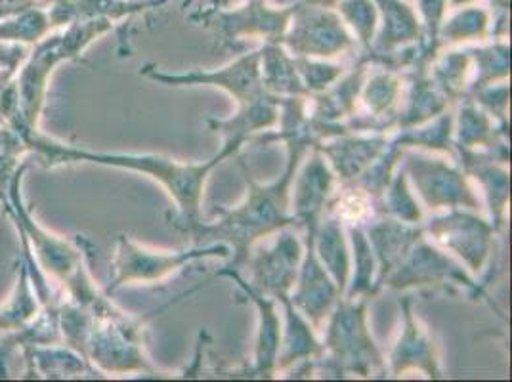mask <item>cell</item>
Listing matches in <instances>:
<instances>
[{"label": "cell", "instance_id": "obj_31", "mask_svg": "<svg viewBox=\"0 0 512 382\" xmlns=\"http://www.w3.org/2000/svg\"><path fill=\"white\" fill-rule=\"evenodd\" d=\"M39 308L41 304L37 300V289L33 291V283L29 279V268L22 264L12 297L8 298L6 304L0 306V331L4 333L22 331L25 325H29L33 319L37 318Z\"/></svg>", "mask_w": 512, "mask_h": 382}, {"label": "cell", "instance_id": "obj_22", "mask_svg": "<svg viewBox=\"0 0 512 382\" xmlns=\"http://www.w3.org/2000/svg\"><path fill=\"white\" fill-rule=\"evenodd\" d=\"M279 98L266 94L245 106H237V113L228 119H209V128L220 134L224 142H237L245 146L260 132L272 130L278 125Z\"/></svg>", "mask_w": 512, "mask_h": 382}, {"label": "cell", "instance_id": "obj_36", "mask_svg": "<svg viewBox=\"0 0 512 382\" xmlns=\"http://www.w3.org/2000/svg\"><path fill=\"white\" fill-rule=\"evenodd\" d=\"M344 20L350 23L358 43L362 44L363 52L371 50L377 31V12L367 0H346L341 6Z\"/></svg>", "mask_w": 512, "mask_h": 382}, {"label": "cell", "instance_id": "obj_12", "mask_svg": "<svg viewBox=\"0 0 512 382\" xmlns=\"http://www.w3.org/2000/svg\"><path fill=\"white\" fill-rule=\"evenodd\" d=\"M281 44L295 58L316 60H335L358 48V41L344 27L341 18L318 10L297 12Z\"/></svg>", "mask_w": 512, "mask_h": 382}, {"label": "cell", "instance_id": "obj_4", "mask_svg": "<svg viewBox=\"0 0 512 382\" xmlns=\"http://www.w3.org/2000/svg\"><path fill=\"white\" fill-rule=\"evenodd\" d=\"M400 165L407 180L427 213H444L451 209H482V199L467 172L448 155L423 149H404Z\"/></svg>", "mask_w": 512, "mask_h": 382}, {"label": "cell", "instance_id": "obj_11", "mask_svg": "<svg viewBox=\"0 0 512 382\" xmlns=\"http://www.w3.org/2000/svg\"><path fill=\"white\" fill-rule=\"evenodd\" d=\"M304 243L291 228L279 230L272 245H258L251 249L245 266L249 268V283L266 297L274 300L289 298L297 281Z\"/></svg>", "mask_w": 512, "mask_h": 382}, {"label": "cell", "instance_id": "obj_13", "mask_svg": "<svg viewBox=\"0 0 512 382\" xmlns=\"http://www.w3.org/2000/svg\"><path fill=\"white\" fill-rule=\"evenodd\" d=\"M413 302L411 295L400 300L402 329L388 354L386 371L396 379L406 377L407 373H423L427 379H440L442 365L438 344L427 325L415 314Z\"/></svg>", "mask_w": 512, "mask_h": 382}, {"label": "cell", "instance_id": "obj_37", "mask_svg": "<svg viewBox=\"0 0 512 382\" xmlns=\"http://www.w3.org/2000/svg\"><path fill=\"white\" fill-rule=\"evenodd\" d=\"M50 27V20L41 12H29L14 22L0 23V43L25 41L37 43Z\"/></svg>", "mask_w": 512, "mask_h": 382}, {"label": "cell", "instance_id": "obj_10", "mask_svg": "<svg viewBox=\"0 0 512 382\" xmlns=\"http://www.w3.org/2000/svg\"><path fill=\"white\" fill-rule=\"evenodd\" d=\"M140 73L155 83L174 86V88H180V86L222 88L234 98L237 106L251 104L268 94L264 90L262 77H260V48L255 52H247L234 62L214 71L195 69L188 73H165V71H157V67L146 65Z\"/></svg>", "mask_w": 512, "mask_h": 382}, {"label": "cell", "instance_id": "obj_8", "mask_svg": "<svg viewBox=\"0 0 512 382\" xmlns=\"http://www.w3.org/2000/svg\"><path fill=\"white\" fill-rule=\"evenodd\" d=\"M421 226L434 245L455 256L478 281L482 279L499 235L490 218L470 209H451L425 216Z\"/></svg>", "mask_w": 512, "mask_h": 382}, {"label": "cell", "instance_id": "obj_16", "mask_svg": "<svg viewBox=\"0 0 512 382\" xmlns=\"http://www.w3.org/2000/svg\"><path fill=\"white\" fill-rule=\"evenodd\" d=\"M455 161L467 172L476 191L482 193V201L488 207L491 224L497 234L503 232L507 224V209L511 197V174L509 163L497 159L488 151H467L457 149Z\"/></svg>", "mask_w": 512, "mask_h": 382}, {"label": "cell", "instance_id": "obj_28", "mask_svg": "<svg viewBox=\"0 0 512 382\" xmlns=\"http://www.w3.org/2000/svg\"><path fill=\"white\" fill-rule=\"evenodd\" d=\"M428 75L451 104H457L469 90L472 60L469 50L438 52L428 65Z\"/></svg>", "mask_w": 512, "mask_h": 382}, {"label": "cell", "instance_id": "obj_15", "mask_svg": "<svg viewBox=\"0 0 512 382\" xmlns=\"http://www.w3.org/2000/svg\"><path fill=\"white\" fill-rule=\"evenodd\" d=\"M337 184V176L325 157L318 149H310L308 159L300 163L291 186V214L297 228H302L304 232H316Z\"/></svg>", "mask_w": 512, "mask_h": 382}, {"label": "cell", "instance_id": "obj_32", "mask_svg": "<svg viewBox=\"0 0 512 382\" xmlns=\"http://www.w3.org/2000/svg\"><path fill=\"white\" fill-rule=\"evenodd\" d=\"M381 214L392 216L406 224H415V226L423 224L427 216V211L423 209L421 201L417 199L415 191L411 188L406 170L402 169V165L394 172L388 188L384 190L381 197Z\"/></svg>", "mask_w": 512, "mask_h": 382}, {"label": "cell", "instance_id": "obj_17", "mask_svg": "<svg viewBox=\"0 0 512 382\" xmlns=\"http://www.w3.org/2000/svg\"><path fill=\"white\" fill-rule=\"evenodd\" d=\"M216 277H230L237 287L255 304L258 312V331H256L255 358L249 377L272 379L276 375L279 346H281V318L278 314V300L262 295L255 287L241 276L237 270L222 268Z\"/></svg>", "mask_w": 512, "mask_h": 382}, {"label": "cell", "instance_id": "obj_27", "mask_svg": "<svg viewBox=\"0 0 512 382\" xmlns=\"http://www.w3.org/2000/svg\"><path fill=\"white\" fill-rule=\"evenodd\" d=\"M453 121H455V106L449 107L438 117L430 119L419 127L394 130L390 136L402 149H423L430 153H440L455 159L453 146Z\"/></svg>", "mask_w": 512, "mask_h": 382}, {"label": "cell", "instance_id": "obj_2", "mask_svg": "<svg viewBox=\"0 0 512 382\" xmlns=\"http://www.w3.org/2000/svg\"><path fill=\"white\" fill-rule=\"evenodd\" d=\"M308 151L310 149H287L285 170L278 180L270 184H258L243 161H239L247 184L245 199L234 209H216V220L213 222L201 220L190 232L193 245H228L232 255L224 268L243 272L247 256L256 243L278 234L283 228H297V222L291 214V186Z\"/></svg>", "mask_w": 512, "mask_h": 382}, {"label": "cell", "instance_id": "obj_24", "mask_svg": "<svg viewBox=\"0 0 512 382\" xmlns=\"http://www.w3.org/2000/svg\"><path fill=\"white\" fill-rule=\"evenodd\" d=\"M314 251L320 258L321 266L337 283L344 297L352 274V253L346 237V226L335 214L323 213L314 234Z\"/></svg>", "mask_w": 512, "mask_h": 382}, {"label": "cell", "instance_id": "obj_5", "mask_svg": "<svg viewBox=\"0 0 512 382\" xmlns=\"http://www.w3.org/2000/svg\"><path fill=\"white\" fill-rule=\"evenodd\" d=\"M109 29V20H92L83 25L75 22L64 35L46 39L43 44H39V48L29 56V62L23 67L22 75L16 83L20 92V115L23 123V130L18 134L31 132L37 127L43 109L48 75H52V71L65 60L81 56L88 44Z\"/></svg>", "mask_w": 512, "mask_h": 382}, {"label": "cell", "instance_id": "obj_29", "mask_svg": "<svg viewBox=\"0 0 512 382\" xmlns=\"http://www.w3.org/2000/svg\"><path fill=\"white\" fill-rule=\"evenodd\" d=\"M352 253V274L344 298H373L377 281V260L363 226H346Z\"/></svg>", "mask_w": 512, "mask_h": 382}, {"label": "cell", "instance_id": "obj_7", "mask_svg": "<svg viewBox=\"0 0 512 382\" xmlns=\"http://www.w3.org/2000/svg\"><path fill=\"white\" fill-rule=\"evenodd\" d=\"M232 251L224 243L193 245L182 251H157L144 247L130 239L128 235L117 237V247L113 256V276L107 287V295L115 293L119 287L132 283H159L163 279L205 258H230Z\"/></svg>", "mask_w": 512, "mask_h": 382}, {"label": "cell", "instance_id": "obj_1", "mask_svg": "<svg viewBox=\"0 0 512 382\" xmlns=\"http://www.w3.org/2000/svg\"><path fill=\"white\" fill-rule=\"evenodd\" d=\"M23 142L27 146V151L37 153L41 163L50 169L69 163H94L148 174L171 195L178 209L172 226L186 234H190L201 222V203L205 195V184L211 172L243 148L237 142H224L220 151L211 159L199 163H182L157 153H94L86 149L71 148L60 142L48 140L44 136H37V130L27 132L23 136Z\"/></svg>", "mask_w": 512, "mask_h": 382}, {"label": "cell", "instance_id": "obj_35", "mask_svg": "<svg viewBox=\"0 0 512 382\" xmlns=\"http://www.w3.org/2000/svg\"><path fill=\"white\" fill-rule=\"evenodd\" d=\"M300 81L306 88L308 96L320 94L333 83H337L346 71V65L333 60H316V58H295Z\"/></svg>", "mask_w": 512, "mask_h": 382}, {"label": "cell", "instance_id": "obj_18", "mask_svg": "<svg viewBox=\"0 0 512 382\" xmlns=\"http://www.w3.org/2000/svg\"><path fill=\"white\" fill-rule=\"evenodd\" d=\"M455 109L453 146L467 151H488L497 159L509 163V127L499 125L486 109L478 106L470 96H463Z\"/></svg>", "mask_w": 512, "mask_h": 382}, {"label": "cell", "instance_id": "obj_3", "mask_svg": "<svg viewBox=\"0 0 512 382\" xmlns=\"http://www.w3.org/2000/svg\"><path fill=\"white\" fill-rule=\"evenodd\" d=\"M371 298L342 297L325 321L316 375L325 379L386 377V358L367 323Z\"/></svg>", "mask_w": 512, "mask_h": 382}, {"label": "cell", "instance_id": "obj_21", "mask_svg": "<svg viewBox=\"0 0 512 382\" xmlns=\"http://www.w3.org/2000/svg\"><path fill=\"white\" fill-rule=\"evenodd\" d=\"M402 75L406 79V90L396 119V130L419 127L455 106L430 79L428 65H413L402 71Z\"/></svg>", "mask_w": 512, "mask_h": 382}, {"label": "cell", "instance_id": "obj_9", "mask_svg": "<svg viewBox=\"0 0 512 382\" xmlns=\"http://www.w3.org/2000/svg\"><path fill=\"white\" fill-rule=\"evenodd\" d=\"M86 361L94 365V371L113 375L155 373L144 354L142 323L128 318L117 308L92 318L86 340Z\"/></svg>", "mask_w": 512, "mask_h": 382}, {"label": "cell", "instance_id": "obj_33", "mask_svg": "<svg viewBox=\"0 0 512 382\" xmlns=\"http://www.w3.org/2000/svg\"><path fill=\"white\" fill-rule=\"evenodd\" d=\"M25 354L29 358H33L31 363L33 367H37L46 377H71V375H81L85 371H92L88 361L73 350H65V348H50V350H41L39 346L33 348H25Z\"/></svg>", "mask_w": 512, "mask_h": 382}, {"label": "cell", "instance_id": "obj_34", "mask_svg": "<svg viewBox=\"0 0 512 382\" xmlns=\"http://www.w3.org/2000/svg\"><path fill=\"white\" fill-rule=\"evenodd\" d=\"M488 35V16L480 10H469L455 16L451 22L438 29V48L446 44H463L469 41H482Z\"/></svg>", "mask_w": 512, "mask_h": 382}, {"label": "cell", "instance_id": "obj_30", "mask_svg": "<svg viewBox=\"0 0 512 382\" xmlns=\"http://www.w3.org/2000/svg\"><path fill=\"white\" fill-rule=\"evenodd\" d=\"M472 60L467 96L478 88L501 83L509 79L511 73V46L507 43H495L480 48H467Z\"/></svg>", "mask_w": 512, "mask_h": 382}, {"label": "cell", "instance_id": "obj_14", "mask_svg": "<svg viewBox=\"0 0 512 382\" xmlns=\"http://www.w3.org/2000/svg\"><path fill=\"white\" fill-rule=\"evenodd\" d=\"M314 234L316 232H304V255L289 298L300 314L312 323V327L321 331L329 314L341 300L342 293L316 256Z\"/></svg>", "mask_w": 512, "mask_h": 382}, {"label": "cell", "instance_id": "obj_25", "mask_svg": "<svg viewBox=\"0 0 512 382\" xmlns=\"http://www.w3.org/2000/svg\"><path fill=\"white\" fill-rule=\"evenodd\" d=\"M279 304L283 306L285 327L281 329L276 375H283L300 361L316 360L321 354V340L312 323L293 306L291 298H283Z\"/></svg>", "mask_w": 512, "mask_h": 382}, {"label": "cell", "instance_id": "obj_23", "mask_svg": "<svg viewBox=\"0 0 512 382\" xmlns=\"http://www.w3.org/2000/svg\"><path fill=\"white\" fill-rule=\"evenodd\" d=\"M291 16H293L291 10L270 12V10L253 6L245 12L216 16L214 27L228 41H237L241 37H249V39L258 37V39H264V43L281 44L287 33Z\"/></svg>", "mask_w": 512, "mask_h": 382}, {"label": "cell", "instance_id": "obj_38", "mask_svg": "<svg viewBox=\"0 0 512 382\" xmlns=\"http://www.w3.org/2000/svg\"><path fill=\"white\" fill-rule=\"evenodd\" d=\"M509 94H511V90H509L507 81H501V83H493V85L478 88L476 92H472L469 96L478 106L486 109L499 125L509 127V117H507Z\"/></svg>", "mask_w": 512, "mask_h": 382}, {"label": "cell", "instance_id": "obj_6", "mask_svg": "<svg viewBox=\"0 0 512 382\" xmlns=\"http://www.w3.org/2000/svg\"><path fill=\"white\" fill-rule=\"evenodd\" d=\"M384 287L400 293L444 291L457 295L459 291H467L472 298L484 297V285L455 256L434 245L427 235L417 239L400 266L386 277Z\"/></svg>", "mask_w": 512, "mask_h": 382}, {"label": "cell", "instance_id": "obj_20", "mask_svg": "<svg viewBox=\"0 0 512 382\" xmlns=\"http://www.w3.org/2000/svg\"><path fill=\"white\" fill-rule=\"evenodd\" d=\"M388 138L390 134L379 132H348L337 138L323 140L316 149L335 172L337 182L348 184L369 169V165L383 153Z\"/></svg>", "mask_w": 512, "mask_h": 382}, {"label": "cell", "instance_id": "obj_26", "mask_svg": "<svg viewBox=\"0 0 512 382\" xmlns=\"http://www.w3.org/2000/svg\"><path fill=\"white\" fill-rule=\"evenodd\" d=\"M260 77L264 90L272 96L308 98V92L300 81L295 56H291L283 44L264 43L260 48Z\"/></svg>", "mask_w": 512, "mask_h": 382}, {"label": "cell", "instance_id": "obj_19", "mask_svg": "<svg viewBox=\"0 0 512 382\" xmlns=\"http://www.w3.org/2000/svg\"><path fill=\"white\" fill-rule=\"evenodd\" d=\"M371 251L377 260V281H375V295L383 291L384 281L390 276L400 262L406 258L411 247L417 243L419 237H423V226L406 224L392 216L379 214L371 222L363 226Z\"/></svg>", "mask_w": 512, "mask_h": 382}, {"label": "cell", "instance_id": "obj_39", "mask_svg": "<svg viewBox=\"0 0 512 382\" xmlns=\"http://www.w3.org/2000/svg\"><path fill=\"white\" fill-rule=\"evenodd\" d=\"M27 50L22 46H6L0 44V79L2 81H12V77L16 75L18 67L23 60L27 58Z\"/></svg>", "mask_w": 512, "mask_h": 382}]
</instances>
